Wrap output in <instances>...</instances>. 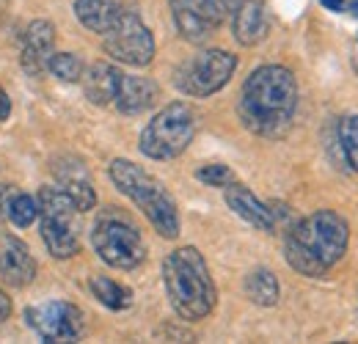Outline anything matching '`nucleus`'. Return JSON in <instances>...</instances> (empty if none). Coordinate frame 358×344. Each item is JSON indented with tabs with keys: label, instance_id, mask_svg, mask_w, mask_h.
<instances>
[{
	"label": "nucleus",
	"instance_id": "1",
	"mask_svg": "<svg viewBox=\"0 0 358 344\" xmlns=\"http://www.w3.org/2000/svg\"><path fill=\"white\" fill-rule=\"evenodd\" d=\"M298 108V83L287 66L268 64L248 75L240 91L237 113L245 129L262 138H281Z\"/></svg>",
	"mask_w": 358,
	"mask_h": 344
},
{
	"label": "nucleus",
	"instance_id": "2",
	"mask_svg": "<svg viewBox=\"0 0 358 344\" xmlns=\"http://www.w3.org/2000/svg\"><path fill=\"white\" fill-rule=\"evenodd\" d=\"M348 240H350L348 220L339 213L320 210L289 229L284 240V257L289 267L298 270L301 275L320 278L345 257Z\"/></svg>",
	"mask_w": 358,
	"mask_h": 344
},
{
	"label": "nucleus",
	"instance_id": "3",
	"mask_svg": "<svg viewBox=\"0 0 358 344\" xmlns=\"http://www.w3.org/2000/svg\"><path fill=\"white\" fill-rule=\"evenodd\" d=\"M163 284L169 303L182 320H204L218 301L213 275L204 257L196 248H177L163 261Z\"/></svg>",
	"mask_w": 358,
	"mask_h": 344
},
{
	"label": "nucleus",
	"instance_id": "4",
	"mask_svg": "<svg viewBox=\"0 0 358 344\" xmlns=\"http://www.w3.org/2000/svg\"><path fill=\"white\" fill-rule=\"evenodd\" d=\"M110 179L135 207L149 217V223L155 226V231L160 237H166V240L179 237L177 204H174L171 193L163 187L160 179H155L152 173H146L141 166H135L130 160H113L110 163Z\"/></svg>",
	"mask_w": 358,
	"mask_h": 344
},
{
	"label": "nucleus",
	"instance_id": "5",
	"mask_svg": "<svg viewBox=\"0 0 358 344\" xmlns=\"http://www.w3.org/2000/svg\"><path fill=\"white\" fill-rule=\"evenodd\" d=\"M91 243L99 259L116 270H133L146 259V245L143 237L133 223V217L124 215L122 210L110 207L96 217Z\"/></svg>",
	"mask_w": 358,
	"mask_h": 344
},
{
	"label": "nucleus",
	"instance_id": "6",
	"mask_svg": "<svg viewBox=\"0 0 358 344\" xmlns=\"http://www.w3.org/2000/svg\"><path fill=\"white\" fill-rule=\"evenodd\" d=\"M196 135V113L187 102L166 105L141 132L138 149L152 160H174L179 157Z\"/></svg>",
	"mask_w": 358,
	"mask_h": 344
},
{
	"label": "nucleus",
	"instance_id": "7",
	"mask_svg": "<svg viewBox=\"0 0 358 344\" xmlns=\"http://www.w3.org/2000/svg\"><path fill=\"white\" fill-rule=\"evenodd\" d=\"M39 199V217H42V240L47 251L55 259H69L80 251L78 240V207L61 187H42Z\"/></svg>",
	"mask_w": 358,
	"mask_h": 344
},
{
	"label": "nucleus",
	"instance_id": "8",
	"mask_svg": "<svg viewBox=\"0 0 358 344\" xmlns=\"http://www.w3.org/2000/svg\"><path fill=\"white\" fill-rule=\"evenodd\" d=\"M237 69V58L226 50H201L177 69L174 83L187 96H210L229 83Z\"/></svg>",
	"mask_w": 358,
	"mask_h": 344
},
{
	"label": "nucleus",
	"instance_id": "9",
	"mask_svg": "<svg viewBox=\"0 0 358 344\" xmlns=\"http://www.w3.org/2000/svg\"><path fill=\"white\" fill-rule=\"evenodd\" d=\"M105 52L113 61H122L127 66H146L155 58V39L152 31L141 22L135 11H122L119 20L108 34H102Z\"/></svg>",
	"mask_w": 358,
	"mask_h": 344
},
{
	"label": "nucleus",
	"instance_id": "10",
	"mask_svg": "<svg viewBox=\"0 0 358 344\" xmlns=\"http://www.w3.org/2000/svg\"><path fill=\"white\" fill-rule=\"evenodd\" d=\"M28 325L45 342H75L83 336V311L66 301H45L25 308Z\"/></svg>",
	"mask_w": 358,
	"mask_h": 344
},
{
	"label": "nucleus",
	"instance_id": "11",
	"mask_svg": "<svg viewBox=\"0 0 358 344\" xmlns=\"http://www.w3.org/2000/svg\"><path fill=\"white\" fill-rule=\"evenodd\" d=\"M177 31L187 42H204L221 28L229 11L224 0H169Z\"/></svg>",
	"mask_w": 358,
	"mask_h": 344
},
{
	"label": "nucleus",
	"instance_id": "12",
	"mask_svg": "<svg viewBox=\"0 0 358 344\" xmlns=\"http://www.w3.org/2000/svg\"><path fill=\"white\" fill-rule=\"evenodd\" d=\"M0 273L11 287H25L36 278V261L20 237L0 234Z\"/></svg>",
	"mask_w": 358,
	"mask_h": 344
},
{
	"label": "nucleus",
	"instance_id": "13",
	"mask_svg": "<svg viewBox=\"0 0 358 344\" xmlns=\"http://www.w3.org/2000/svg\"><path fill=\"white\" fill-rule=\"evenodd\" d=\"M231 25H234V39L245 47H254L268 36L270 20L268 8L262 0H240L231 11Z\"/></svg>",
	"mask_w": 358,
	"mask_h": 344
},
{
	"label": "nucleus",
	"instance_id": "14",
	"mask_svg": "<svg viewBox=\"0 0 358 344\" xmlns=\"http://www.w3.org/2000/svg\"><path fill=\"white\" fill-rule=\"evenodd\" d=\"M55 44V28L47 20H34L22 39V66L28 75H42L47 69V61L52 55Z\"/></svg>",
	"mask_w": 358,
	"mask_h": 344
},
{
	"label": "nucleus",
	"instance_id": "15",
	"mask_svg": "<svg viewBox=\"0 0 358 344\" xmlns=\"http://www.w3.org/2000/svg\"><path fill=\"white\" fill-rule=\"evenodd\" d=\"M226 204L234 215H240L243 220H248L251 226L262 229V231H273L275 229V213L270 210L268 204H262L245 185L229 182L226 185Z\"/></svg>",
	"mask_w": 358,
	"mask_h": 344
},
{
	"label": "nucleus",
	"instance_id": "16",
	"mask_svg": "<svg viewBox=\"0 0 358 344\" xmlns=\"http://www.w3.org/2000/svg\"><path fill=\"white\" fill-rule=\"evenodd\" d=\"M155 99H157V86H155V80L138 78V75H122L113 105H116L122 113H127V116H138V113L149 110V108L155 105Z\"/></svg>",
	"mask_w": 358,
	"mask_h": 344
},
{
	"label": "nucleus",
	"instance_id": "17",
	"mask_svg": "<svg viewBox=\"0 0 358 344\" xmlns=\"http://www.w3.org/2000/svg\"><path fill=\"white\" fill-rule=\"evenodd\" d=\"M58 179H61V190L75 201L78 213H89L96 204V193L91 187V179L86 169L80 163H69V166H58Z\"/></svg>",
	"mask_w": 358,
	"mask_h": 344
},
{
	"label": "nucleus",
	"instance_id": "18",
	"mask_svg": "<svg viewBox=\"0 0 358 344\" xmlns=\"http://www.w3.org/2000/svg\"><path fill=\"white\" fill-rule=\"evenodd\" d=\"M119 80H122V72L110 64H94L89 66V72L83 75V91L94 105H110L116 99V91H119Z\"/></svg>",
	"mask_w": 358,
	"mask_h": 344
},
{
	"label": "nucleus",
	"instance_id": "19",
	"mask_svg": "<svg viewBox=\"0 0 358 344\" xmlns=\"http://www.w3.org/2000/svg\"><path fill=\"white\" fill-rule=\"evenodd\" d=\"M124 8L116 3V0H75V14L78 20L94 31V34H108L113 28V22L119 20Z\"/></svg>",
	"mask_w": 358,
	"mask_h": 344
},
{
	"label": "nucleus",
	"instance_id": "20",
	"mask_svg": "<svg viewBox=\"0 0 358 344\" xmlns=\"http://www.w3.org/2000/svg\"><path fill=\"white\" fill-rule=\"evenodd\" d=\"M91 292L110 311H124V308L133 306V289H127V287H122V284H116L113 278H105V275L91 278Z\"/></svg>",
	"mask_w": 358,
	"mask_h": 344
},
{
	"label": "nucleus",
	"instance_id": "21",
	"mask_svg": "<svg viewBox=\"0 0 358 344\" xmlns=\"http://www.w3.org/2000/svg\"><path fill=\"white\" fill-rule=\"evenodd\" d=\"M245 295L257 303V306H275L278 295H281L278 278L270 270H265V267L248 273V278H245Z\"/></svg>",
	"mask_w": 358,
	"mask_h": 344
},
{
	"label": "nucleus",
	"instance_id": "22",
	"mask_svg": "<svg viewBox=\"0 0 358 344\" xmlns=\"http://www.w3.org/2000/svg\"><path fill=\"white\" fill-rule=\"evenodd\" d=\"M47 69H50L58 80H64V83H78V80L83 78V64H80V58L72 55V52H52L50 61H47Z\"/></svg>",
	"mask_w": 358,
	"mask_h": 344
},
{
	"label": "nucleus",
	"instance_id": "23",
	"mask_svg": "<svg viewBox=\"0 0 358 344\" xmlns=\"http://www.w3.org/2000/svg\"><path fill=\"white\" fill-rule=\"evenodd\" d=\"M39 217V199L36 196H28V193H17L14 201H11V213H8V220L20 229L31 226L34 220Z\"/></svg>",
	"mask_w": 358,
	"mask_h": 344
},
{
	"label": "nucleus",
	"instance_id": "24",
	"mask_svg": "<svg viewBox=\"0 0 358 344\" xmlns=\"http://www.w3.org/2000/svg\"><path fill=\"white\" fill-rule=\"evenodd\" d=\"M339 143L350 169L358 171V116H345L339 122Z\"/></svg>",
	"mask_w": 358,
	"mask_h": 344
},
{
	"label": "nucleus",
	"instance_id": "25",
	"mask_svg": "<svg viewBox=\"0 0 358 344\" xmlns=\"http://www.w3.org/2000/svg\"><path fill=\"white\" fill-rule=\"evenodd\" d=\"M196 176H199V182H204V185H210V187H226L229 182H234L231 169H229V166H221V163H213V166L199 169Z\"/></svg>",
	"mask_w": 358,
	"mask_h": 344
},
{
	"label": "nucleus",
	"instance_id": "26",
	"mask_svg": "<svg viewBox=\"0 0 358 344\" xmlns=\"http://www.w3.org/2000/svg\"><path fill=\"white\" fill-rule=\"evenodd\" d=\"M17 193H20L17 187H11V185H0V223H3V220H8L11 201H14V196H17Z\"/></svg>",
	"mask_w": 358,
	"mask_h": 344
},
{
	"label": "nucleus",
	"instance_id": "27",
	"mask_svg": "<svg viewBox=\"0 0 358 344\" xmlns=\"http://www.w3.org/2000/svg\"><path fill=\"white\" fill-rule=\"evenodd\" d=\"M8 314H11V301L6 298V292H0V322H3Z\"/></svg>",
	"mask_w": 358,
	"mask_h": 344
},
{
	"label": "nucleus",
	"instance_id": "28",
	"mask_svg": "<svg viewBox=\"0 0 358 344\" xmlns=\"http://www.w3.org/2000/svg\"><path fill=\"white\" fill-rule=\"evenodd\" d=\"M328 11H345V0H320Z\"/></svg>",
	"mask_w": 358,
	"mask_h": 344
},
{
	"label": "nucleus",
	"instance_id": "29",
	"mask_svg": "<svg viewBox=\"0 0 358 344\" xmlns=\"http://www.w3.org/2000/svg\"><path fill=\"white\" fill-rule=\"evenodd\" d=\"M345 11H350V17H356V20H358V0H350V3H345Z\"/></svg>",
	"mask_w": 358,
	"mask_h": 344
}]
</instances>
